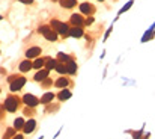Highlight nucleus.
Instances as JSON below:
<instances>
[{
  "label": "nucleus",
  "mask_w": 155,
  "mask_h": 139,
  "mask_svg": "<svg viewBox=\"0 0 155 139\" xmlns=\"http://www.w3.org/2000/svg\"><path fill=\"white\" fill-rule=\"evenodd\" d=\"M32 70V62L30 61H23L21 64H20V71H23V73H27Z\"/></svg>",
  "instance_id": "9"
},
{
  "label": "nucleus",
  "mask_w": 155,
  "mask_h": 139,
  "mask_svg": "<svg viewBox=\"0 0 155 139\" xmlns=\"http://www.w3.org/2000/svg\"><path fill=\"white\" fill-rule=\"evenodd\" d=\"M14 139H23V136L21 135H17V138H14Z\"/></svg>",
  "instance_id": "25"
},
{
  "label": "nucleus",
  "mask_w": 155,
  "mask_h": 139,
  "mask_svg": "<svg viewBox=\"0 0 155 139\" xmlns=\"http://www.w3.org/2000/svg\"><path fill=\"white\" fill-rule=\"evenodd\" d=\"M41 47H30L27 49V51H26V58L30 59V58H38L39 55H41Z\"/></svg>",
  "instance_id": "6"
},
{
  "label": "nucleus",
  "mask_w": 155,
  "mask_h": 139,
  "mask_svg": "<svg viewBox=\"0 0 155 139\" xmlns=\"http://www.w3.org/2000/svg\"><path fill=\"white\" fill-rule=\"evenodd\" d=\"M60 2V5L63 6V8H68V9H71V8H74L75 6V0H59Z\"/></svg>",
  "instance_id": "12"
},
{
  "label": "nucleus",
  "mask_w": 155,
  "mask_h": 139,
  "mask_svg": "<svg viewBox=\"0 0 155 139\" xmlns=\"http://www.w3.org/2000/svg\"><path fill=\"white\" fill-rule=\"evenodd\" d=\"M59 59H60V61H65V62H68V61H71V59H69V56H66V55H63V53H60V55H59Z\"/></svg>",
  "instance_id": "22"
},
{
  "label": "nucleus",
  "mask_w": 155,
  "mask_h": 139,
  "mask_svg": "<svg viewBox=\"0 0 155 139\" xmlns=\"http://www.w3.org/2000/svg\"><path fill=\"white\" fill-rule=\"evenodd\" d=\"M23 124H24V121H23V118H18V120H15V129H21L23 127Z\"/></svg>",
  "instance_id": "21"
},
{
  "label": "nucleus",
  "mask_w": 155,
  "mask_h": 139,
  "mask_svg": "<svg viewBox=\"0 0 155 139\" xmlns=\"http://www.w3.org/2000/svg\"><path fill=\"white\" fill-rule=\"evenodd\" d=\"M68 34H71L72 36H75V38H80L83 35V30H82V27H80V26H75V27H72Z\"/></svg>",
  "instance_id": "10"
},
{
  "label": "nucleus",
  "mask_w": 155,
  "mask_h": 139,
  "mask_svg": "<svg viewBox=\"0 0 155 139\" xmlns=\"http://www.w3.org/2000/svg\"><path fill=\"white\" fill-rule=\"evenodd\" d=\"M47 76H48V70H39L33 79H35L36 82H42V80H45V79H47Z\"/></svg>",
  "instance_id": "8"
},
{
  "label": "nucleus",
  "mask_w": 155,
  "mask_h": 139,
  "mask_svg": "<svg viewBox=\"0 0 155 139\" xmlns=\"http://www.w3.org/2000/svg\"><path fill=\"white\" fill-rule=\"evenodd\" d=\"M99 2H104V0H99Z\"/></svg>",
  "instance_id": "26"
},
{
  "label": "nucleus",
  "mask_w": 155,
  "mask_h": 139,
  "mask_svg": "<svg viewBox=\"0 0 155 139\" xmlns=\"http://www.w3.org/2000/svg\"><path fill=\"white\" fill-rule=\"evenodd\" d=\"M53 98H54V94H53V92H47V94L41 98V103H50L51 100H53Z\"/></svg>",
  "instance_id": "17"
},
{
  "label": "nucleus",
  "mask_w": 155,
  "mask_h": 139,
  "mask_svg": "<svg viewBox=\"0 0 155 139\" xmlns=\"http://www.w3.org/2000/svg\"><path fill=\"white\" fill-rule=\"evenodd\" d=\"M56 71L57 73H60V74H65V73H66V67H63V65L62 64H56Z\"/></svg>",
  "instance_id": "20"
},
{
  "label": "nucleus",
  "mask_w": 155,
  "mask_h": 139,
  "mask_svg": "<svg viewBox=\"0 0 155 139\" xmlns=\"http://www.w3.org/2000/svg\"><path fill=\"white\" fill-rule=\"evenodd\" d=\"M71 97V91H68V89H65L63 88V91H60L59 92V98H60V100H68V98Z\"/></svg>",
  "instance_id": "15"
},
{
  "label": "nucleus",
  "mask_w": 155,
  "mask_h": 139,
  "mask_svg": "<svg viewBox=\"0 0 155 139\" xmlns=\"http://www.w3.org/2000/svg\"><path fill=\"white\" fill-rule=\"evenodd\" d=\"M131 5H133V2H128V3H126V6L122 9V12H124V11H126V9H130V8H131Z\"/></svg>",
  "instance_id": "23"
},
{
  "label": "nucleus",
  "mask_w": 155,
  "mask_h": 139,
  "mask_svg": "<svg viewBox=\"0 0 155 139\" xmlns=\"http://www.w3.org/2000/svg\"><path fill=\"white\" fill-rule=\"evenodd\" d=\"M0 20H2V15H0Z\"/></svg>",
  "instance_id": "27"
},
{
  "label": "nucleus",
  "mask_w": 155,
  "mask_h": 139,
  "mask_svg": "<svg viewBox=\"0 0 155 139\" xmlns=\"http://www.w3.org/2000/svg\"><path fill=\"white\" fill-rule=\"evenodd\" d=\"M51 27H54L56 32H59V34H62V35H66V34L69 32L68 26H66L65 23L57 21V20H51Z\"/></svg>",
  "instance_id": "2"
},
{
  "label": "nucleus",
  "mask_w": 155,
  "mask_h": 139,
  "mask_svg": "<svg viewBox=\"0 0 155 139\" xmlns=\"http://www.w3.org/2000/svg\"><path fill=\"white\" fill-rule=\"evenodd\" d=\"M18 108V101H17V98L14 97H8L6 98V101H5V109L8 110V112H15Z\"/></svg>",
  "instance_id": "3"
},
{
  "label": "nucleus",
  "mask_w": 155,
  "mask_h": 139,
  "mask_svg": "<svg viewBox=\"0 0 155 139\" xmlns=\"http://www.w3.org/2000/svg\"><path fill=\"white\" fill-rule=\"evenodd\" d=\"M80 11L87 15V14H90V12H92V8H90L89 3H82V5H80Z\"/></svg>",
  "instance_id": "16"
},
{
  "label": "nucleus",
  "mask_w": 155,
  "mask_h": 139,
  "mask_svg": "<svg viewBox=\"0 0 155 139\" xmlns=\"http://www.w3.org/2000/svg\"><path fill=\"white\" fill-rule=\"evenodd\" d=\"M21 3H24V5H30V3H33V0H20Z\"/></svg>",
  "instance_id": "24"
},
{
  "label": "nucleus",
  "mask_w": 155,
  "mask_h": 139,
  "mask_svg": "<svg viewBox=\"0 0 155 139\" xmlns=\"http://www.w3.org/2000/svg\"><path fill=\"white\" fill-rule=\"evenodd\" d=\"M39 34H42L47 41H51V42L57 41V34L54 30H51L48 26H41V27H39Z\"/></svg>",
  "instance_id": "1"
},
{
  "label": "nucleus",
  "mask_w": 155,
  "mask_h": 139,
  "mask_svg": "<svg viewBox=\"0 0 155 139\" xmlns=\"http://www.w3.org/2000/svg\"><path fill=\"white\" fill-rule=\"evenodd\" d=\"M23 129H24V133H32V131L36 129V121L35 120H29L27 123H26V125H23Z\"/></svg>",
  "instance_id": "7"
},
{
  "label": "nucleus",
  "mask_w": 155,
  "mask_h": 139,
  "mask_svg": "<svg viewBox=\"0 0 155 139\" xmlns=\"http://www.w3.org/2000/svg\"><path fill=\"white\" fill-rule=\"evenodd\" d=\"M77 71V65L74 61H68V65H66V73H69V74H74V73Z\"/></svg>",
  "instance_id": "13"
},
{
  "label": "nucleus",
  "mask_w": 155,
  "mask_h": 139,
  "mask_svg": "<svg viewBox=\"0 0 155 139\" xmlns=\"http://www.w3.org/2000/svg\"><path fill=\"white\" fill-rule=\"evenodd\" d=\"M23 100H24V103L27 106H30V108H35V106H38V103H39L38 98L35 95H32V94H26L23 97Z\"/></svg>",
  "instance_id": "4"
},
{
  "label": "nucleus",
  "mask_w": 155,
  "mask_h": 139,
  "mask_svg": "<svg viewBox=\"0 0 155 139\" xmlns=\"http://www.w3.org/2000/svg\"><path fill=\"white\" fill-rule=\"evenodd\" d=\"M42 65H44V59H36L35 62L32 64V68H36V70H39V68H42Z\"/></svg>",
  "instance_id": "19"
},
{
  "label": "nucleus",
  "mask_w": 155,
  "mask_h": 139,
  "mask_svg": "<svg viewBox=\"0 0 155 139\" xmlns=\"http://www.w3.org/2000/svg\"><path fill=\"white\" fill-rule=\"evenodd\" d=\"M56 86L57 88H66L68 86V79H65V77H60L56 80Z\"/></svg>",
  "instance_id": "14"
},
{
  "label": "nucleus",
  "mask_w": 155,
  "mask_h": 139,
  "mask_svg": "<svg viewBox=\"0 0 155 139\" xmlns=\"http://www.w3.org/2000/svg\"><path fill=\"white\" fill-rule=\"evenodd\" d=\"M71 23H72V24H75V26H83V24H84L83 18L80 17V15H77V14H74V15L71 17Z\"/></svg>",
  "instance_id": "11"
},
{
  "label": "nucleus",
  "mask_w": 155,
  "mask_h": 139,
  "mask_svg": "<svg viewBox=\"0 0 155 139\" xmlns=\"http://www.w3.org/2000/svg\"><path fill=\"white\" fill-rule=\"evenodd\" d=\"M44 64L47 65V70H53L56 67L57 61H56V59H48V61H44Z\"/></svg>",
  "instance_id": "18"
},
{
  "label": "nucleus",
  "mask_w": 155,
  "mask_h": 139,
  "mask_svg": "<svg viewBox=\"0 0 155 139\" xmlns=\"http://www.w3.org/2000/svg\"><path fill=\"white\" fill-rule=\"evenodd\" d=\"M24 83H26V79H24V77H18V79H15V80L11 83V91H20V89L23 88Z\"/></svg>",
  "instance_id": "5"
}]
</instances>
